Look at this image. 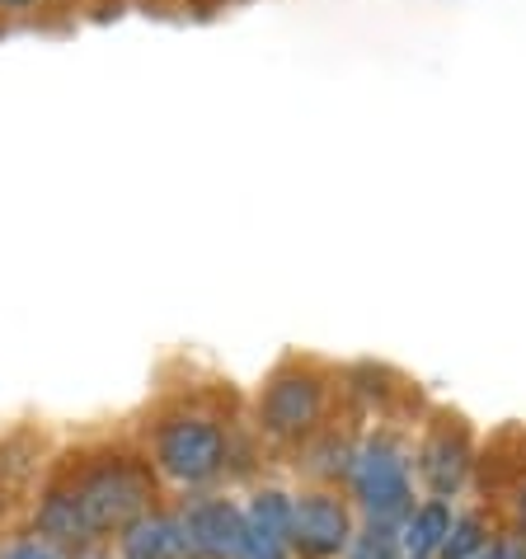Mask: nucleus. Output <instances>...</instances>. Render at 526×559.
<instances>
[{
  "label": "nucleus",
  "mask_w": 526,
  "mask_h": 559,
  "mask_svg": "<svg viewBox=\"0 0 526 559\" xmlns=\"http://www.w3.org/2000/svg\"><path fill=\"white\" fill-rule=\"evenodd\" d=\"M230 442H236V424L222 409L203 405V400H179V405H169L151 418L146 456L165 485L198 493V489H212L216 479H226Z\"/></svg>",
  "instance_id": "nucleus-1"
},
{
  "label": "nucleus",
  "mask_w": 526,
  "mask_h": 559,
  "mask_svg": "<svg viewBox=\"0 0 526 559\" xmlns=\"http://www.w3.org/2000/svg\"><path fill=\"white\" fill-rule=\"evenodd\" d=\"M71 485L75 503H81L95 540L122 536L136 518H146L151 508H160V475L146 452H122V447H104L89 452L61 471Z\"/></svg>",
  "instance_id": "nucleus-2"
},
{
  "label": "nucleus",
  "mask_w": 526,
  "mask_h": 559,
  "mask_svg": "<svg viewBox=\"0 0 526 559\" xmlns=\"http://www.w3.org/2000/svg\"><path fill=\"white\" fill-rule=\"evenodd\" d=\"M334 367L315 357H283L254 395V432L268 447H297L334 418Z\"/></svg>",
  "instance_id": "nucleus-3"
},
{
  "label": "nucleus",
  "mask_w": 526,
  "mask_h": 559,
  "mask_svg": "<svg viewBox=\"0 0 526 559\" xmlns=\"http://www.w3.org/2000/svg\"><path fill=\"white\" fill-rule=\"evenodd\" d=\"M348 499L358 518L405 526L409 512L419 508V479H414V432L395 424L362 428V447L348 475Z\"/></svg>",
  "instance_id": "nucleus-4"
},
{
  "label": "nucleus",
  "mask_w": 526,
  "mask_h": 559,
  "mask_svg": "<svg viewBox=\"0 0 526 559\" xmlns=\"http://www.w3.org/2000/svg\"><path fill=\"white\" fill-rule=\"evenodd\" d=\"M479 442L475 428L452 409H432L414 438V479L428 499H461L475 479Z\"/></svg>",
  "instance_id": "nucleus-5"
},
{
  "label": "nucleus",
  "mask_w": 526,
  "mask_h": 559,
  "mask_svg": "<svg viewBox=\"0 0 526 559\" xmlns=\"http://www.w3.org/2000/svg\"><path fill=\"white\" fill-rule=\"evenodd\" d=\"M358 508L348 489L301 485L291 508V555L297 559H344L352 532H358Z\"/></svg>",
  "instance_id": "nucleus-6"
},
{
  "label": "nucleus",
  "mask_w": 526,
  "mask_h": 559,
  "mask_svg": "<svg viewBox=\"0 0 526 559\" xmlns=\"http://www.w3.org/2000/svg\"><path fill=\"white\" fill-rule=\"evenodd\" d=\"M189 559H236L244 536V503L222 489H198L175 503Z\"/></svg>",
  "instance_id": "nucleus-7"
},
{
  "label": "nucleus",
  "mask_w": 526,
  "mask_h": 559,
  "mask_svg": "<svg viewBox=\"0 0 526 559\" xmlns=\"http://www.w3.org/2000/svg\"><path fill=\"white\" fill-rule=\"evenodd\" d=\"M362 447V424L352 418H330L315 438H306L297 447V475L306 485H324V489H344L352 475V461H358Z\"/></svg>",
  "instance_id": "nucleus-8"
},
{
  "label": "nucleus",
  "mask_w": 526,
  "mask_h": 559,
  "mask_svg": "<svg viewBox=\"0 0 526 559\" xmlns=\"http://www.w3.org/2000/svg\"><path fill=\"white\" fill-rule=\"evenodd\" d=\"M34 536H38V540H48V546L61 550L67 559H71V555H81V550H89V546H99L95 532H89V522H85V512H81V503H75L71 485H67L61 475L38 493V508H34Z\"/></svg>",
  "instance_id": "nucleus-9"
},
{
  "label": "nucleus",
  "mask_w": 526,
  "mask_h": 559,
  "mask_svg": "<svg viewBox=\"0 0 526 559\" xmlns=\"http://www.w3.org/2000/svg\"><path fill=\"white\" fill-rule=\"evenodd\" d=\"M118 559H189L175 508H151L118 536Z\"/></svg>",
  "instance_id": "nucleus-10"
},
{
  "label": "nucleus",
  "mask_w": 526,
  "mask_h": 559,
  "mask_svg": "<svg viewBox=\"0 0 526 559\" xmlns=\"http://www.w3.org/2000/svg\"><path fill=\"white\" fill-rule=\"evenodd\" d=\"M456 522V503L452 499H419V508L409 512V522L399 526V540H405V559H438L446 536H452Z\"/></svg>",
  "instance_id": "nucleus-11"
},
{
  "label": "nucleus",
  "mask_w": 526,
  "mask_h": 559,
  "mask_svg": "<svg viewBox=\"0 0 526 559\" xmlns=\"http://www.w3.org/2000/svg\"><path fill=\"white\" fill-rule=\"evenodd\" d=\"M291 508H297V489L283 485H254L250 499H244V522L263 526V532H277L291 540Z\"/></svg>",
  "instance_id": "nucleus-12"
},
{
  "label": "nucleus",
  "mask_w": 526,
  "mask_h": 559,
  "mask_svg": "<svg viewBox=\"0 0 526 559\" xmlns=\"http://www.w3.org/2000/svg\"><path fill=\"white\" fill-rule=\"evenodd\" d=\"M493 536H499V526H493L489 508H456L452 536H446V546H442L438 559H475Z\"/></svg>",
  "instance_id": "nucleus-13"
},
{
  "label": "nucleus",
  "mask_w": 526,
  "mask_h": 559,
  "mask_svg": "<svg viewBox=\"0 0 526 559\" xmlns=\"http://www.w3.org/2000/svg\"><path fill=\"white\" fill-rule=\"evenodd\" d=\"M344 559H405V540H399V526H385V522H358L352 532Z\"/></svg>",
  "instance_id": "nucleus-14"
},
{
  "label": "nucleus",
  "mask_w": 526,
  "mask_h": 559,
  "mask_svg": "<svg viewBox=\"0 0 526 559\" xmlns=\"http://www.w3.org/2000/svg\"><path fill=\"white\" fill-rule=\"evenodd\" d=\"M236 559H297V555H291V540H287V536L263 532V526L244 522V536H240Z\"/></svg>",
  "instance_id": "nucleus-15"
},
{
  "label": "nucleus",
  "mask_w": 526,
  "mask_h": 559,
  "mask_svg": "<svg viewBox=\"0 0 526 559\" xmlns=\"http://www.w3.org/2000/svg\"><path fill=\"white\" fill-rule=\"evenodd\" d=\"M475 559H526V536L513 532V526H499V536H493Z\"/></svg>",
  "instance_id": "nucleus-16"
},
{
  "label": "nucleus",
  "mask_w": 526,
  "mask_h": 559,
  "mask_svg": "<svg viewBox=\"0 0 526 559\" xmlns=\"http://www.w3.org/2000/svg\"><path fill=\"white\" fill-rule=\"evenodd\" d=\"M0 559H67V555L52 550L48 540H38V536H24V540H14V546L0 555Z\"/></svg>",
  "instance_id": "nucleus-17"
},
{
  "label": "nucleus",
  "mask_w": 526,
  "mask_h": 559,
  "mask_svg": "<svg viewBox=\"0 0 526 559\" xmlns=\"http://www.w3.org/2000/svg\"><path fill=\"white\" fill-rule=\"evenodd\" d=\"M507 512H513V532L526 536V475L517 479L513 489H507Z\"/></svg>",
  "instance_id": "nucleus-18"
},
{
  "label": "nucleus",
  "mask_w": 526,
  "mask_h": 559,
  "mask_svg": "<svg viewBox=\"0 0 526 559\" xmlns=\"http://www.w3.org/2000/svg\"><path fill=\"white\" fill-rule=\"evenodd\" d=\"M38 10H43V0H0V14H10V20H28Z\"/></svg>",
  "instance_id": "nucleus-19"
},
{
  "label": "nucleus",
  "mask_w": 526,
  "mask_h": 559,
  "mask_svg": "<svg viewBox=\"0 0 526 559\" xmlns=\"http://www.w3.org/2000/svg\"><path fill=\"white\" fill-rule=\"evenodd\" d=\"M71 559H118L113 550H108L104 546V540H99V546H89V550H81V555H71Z\"/></svg>",
  "instance_id": "nucleus-20"
}]
</instances>
